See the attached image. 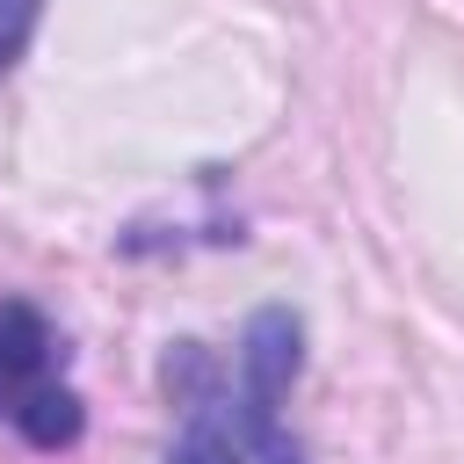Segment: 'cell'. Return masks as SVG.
I'll return each instance as SVG.
<instances>
[{"instance_id": "7a4b0ae2", "label": "cell", "mask_w": 464, "mask_h": 464, "mask_svg": "<svg viewBox=\"0 0 464 464\" xmlns=\"http://www.w3.org/2000/svg\"><path fill=\"white\" fill-rule=\"evenodd\" d=\"M58 334L29 297H0V420L22 428L36 450L80 442V399L58 377Z\"/></svg>"}, {"instance_id": "3957f363", "label": "cell", "mask_w": 464, "mask_h": 464, "mask_svg": "<svg viewBox=\"0 0 464 464\" xmlns=\"http://www.w3.org/2000/svg\"><path fill=\"white\" fill-rule=\"evenodd\" d=\"M36 22H44V0H0V72H14V58L36 36Z\"/></svg>"}, {"instance_id": "6da1fadb", "label": "cell", "mask_w": 464, "mask_h": 464, "mask_svg": "<svg viewBox=\"0 0 464 464\" xmlns=\"http://www.w3.org/2000/svg\"><path fill=\"white\" fill-rule=\"evenodd\" d=\"M304 334L290 312H254L239 362L218 370L196 341L167 355V384L188 399L174 464H297V442L283 435V399L297 384Z\"/></svg>"}]
</instances>
